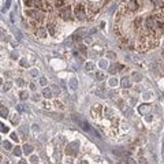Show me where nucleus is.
<instances>
[{
    "label": "nucleus",
    "instance_id": "1",
    "mask_svg": "<svg viewBox=\"0 0 164 164\" xmlns=\"http://www.w3.org/2000/svg\"><path fill=\"white\" fill-rule=\"evenodd\" d=\"M74 14H75L77 19L80 21H85L86 19V14H85V7L82 4H77L74 7Z\"/></svg>",
    "mask_w": 164,
    "mask_h": 164
},
{
    "label": "nucleus",
    "instance_id": "2",
    "mask_svg": "<svg viewBox=\"0 0 164 164\" xmlns=\"http://www.w3.org/2000/svg\"><path fill=\"white\" fill-rule=\"evenodd\" d=\"M60 15H62V18H63L64 21H70V19H72L71 7H70V6H64L63 8L60 10Z\"/></svg>",
    "mask_w": 164,
    "mask_h": 164
},
{
    "label": "nucleus",
    "instance_id": "3",
    "mask_svg": "<svg viewBox=\"0 0 164 164\" xmlns=\"http://www.w3.org/2000/svg\"><path fill=\"white\" fill-rule=\"evenodd\" d=\"M26 15L30 18H33V19H36V21L38 22H41L42 21V14L41 13H38V11H26Z\"/></svg>",
    "mask_w": 164,
    "mask_h": 164
},
{
    "label": "nucleus",
    "instance_id": "4",
    "mask_svg": "<svg viewBox=\"0 0 164 164\" xmlns=\"http://www.w3.org/2000/svg\"><path fill=\"white\" fill-rule=\"evenodd\" d=\"M127 10L131 11V13L137 11V10H138V1H137V0H130V1H129V6H127Z\"/></svg>",
    "mask_w": 164,
    "mask_h": 164
},
{
    "label": "nucleus",
    "instance_id": "5",
    "mask_svg": "<svg viewBox=\"0 0 164 164\" xmlns=\"http://www.w3.org/2000/svg\"><path fill=\"white\" fill-rule=\"evenodd\" d=\"M85 34H86V30H85V29L77 30L75 33L72 34V40H74V41H78V40H80V38L82 37V36H85Z\"/></svg>",
    "mask_w": 164,
    "mask_h": 164
},
{
    "label": "nucleus",
    "instance_id": "6",
    "mask_svg": "<svg viewBox=\"0 0 164 164\" xmlns=\"http://www.w3.org/2000/svg\"><path fill=\"white\" fill-rule=\"evenodd\" d=\"M36 36H37L38 38H45L46 37V30L44 29V27H38V29L36 30Z\"/></svg>",
    "mask_w": 164,
    "mask_h": 164
},
{
    "label": "nucleus",
    "instance_id": "7",
    "mask_svg": "<svg viewBox=\"0 0 164 164\" xmlns=\"http://www.w3.org/2000/svg\"><path fill=\"white\" fill-rule=\"evenodd\" d=\"M152 4L155 6V7H157V8H163L164 7V0H151Z\"/></svg>",
    "mask_w": 164,
    "mask_h": 164
},
{
    "label": "nucleus",
    "instance_id": "8",
    "mask_svg": "<svg viewBox=\"0 0 164 164\" xmlns=\"http://www.w3.org/2000/svg\"><path fill=\"white\" fill-rule=\"evenodd\" d=\"M67 1L68 0H56V1H55V7H56V8H63Z\"/></svg>",
    "mask_w": 164,
    "mask_h": 164
},
{
    "label": "nucleus",
    "instance_id": "9",
    "mask_svg": "<svg viewBox=\"0 0 164 164\" xmlns=\"http://www.w3.org/2000/svg\"><path fill=\"white\" fill-rule=\"evenodd\" d=\"M123 66H120V64H115V66H112V67H109V72L111 74H115V72H119V70H122Z\"/></svg>",
    "mask_w": 164,
    "mask_h": 164
},
{
    "label": "nucleus",
    "instance_id": "10",
    "mask_svg": "<svg viewBox=\"0 0 164 164\" xmlns=\"http://www.w3.org/2000/svg\"><path fill=\"white\" fill-rule=\"evenodd\" d=\"M120 84H122L123 88L126 89V88H130V86H131V81H130V78H123Z\"/></svg>",
    "mask_w": 164,
    "mask_h": 164
},
{
    "label": "nucleus",
    "instance_id": "11",
    "mask_svg": "<svg viewBox=\"0 0 164 164\" xmlns=\"http://www.w3.org/2000/svg\"><path fill=\"white\" fill-rule=\"evenodd\" d=\"M66 153H67V155H75L77 149L74 148V145H68L67 149H66Z\"/></svg>",
    "mask_w": 164,
    "mask_h": 164
},
{
    "label": "nucleus",
    "instance_id": "12",
    "mask_svg": "<svg viewBox=\"0 0 164 164\" xmlns=\"http://www.w3.org/2000/svg\"><path fill=\"white\" fill-rule=\"evenodd\" d=\"M34 7L40 10H44V1L42 0H34Z\"/></svg>",
    "mask_w": 164,
    "mask_h": 164
},
{
    "label": "nucleus",
    "instance_id": "13",
    "mask_svg": "<svg viewBox=\"0 0 164 164\" xmlns=\"http://www.w3.org/2000/svg\"><path fill=\"white\" fill-rule=\"evenodd\" d=\"M85 70L88 72H92L93 70H94V64L92 63V62H89V63H86V66H85Z\"/></svg>",
    "mask_w": 164,
    "mask_h": 164
},
{
    "label": "nucleus",
    "instance_id": "14",
    "mask_svg": "<svg viewBox=\"0 0 164 164\" xmlns=\"http://www.w3.org/2000/svg\"><path fill=\"white\" fill-rule=\"evenodd\" d=\"M23 152H25L26 155H30V153L33 152V146H30V145H25V146H23Z\"/></svg>",
    "mask_w": 164,
    "mask_h": 164
},
{
    "label": "nucleus",
    "instance_id": "15",
    "mask_svg": "<svg viewBox=\"0 0 164 164\" xmlns=\"http://www.w3.org/2000/svg\"><path fill=\"white\" fill-rule=\"evenodd\" d=\"M48 32L51 33V36H55V26H53V23H48Z\"/></svg>",
    "mask_w": 164,
    "mask_h": 164
},
{
    "label": "nucleus",
    "instance_id": "16",
    "mask_svg": "<svg viewBox=\"0 0 164 164\" xmlns=\"http://www.w3.org/2000/svg\"><path fill=\"white\" fill-rule=\"evenodd\" d=\"M44 97H45V99H49V97H52V90H51V89H44Z\"/></svg>",
    "mask_w": 164,
    "mask_h": 164
},
{
    "label": "nucleus",
    "instance_id": "17",
    "mask_svg": "<svg viewBox=\"0 0 164 164\" xmlns=\"http://www.w3.org/2000/svg\"><path fill=\"white\" fill-rule=\"evenodd\" d=\"M0 112H1V116H3V118H6L7 114H8V111H7V108H6L4 105H1V107H0Z\"/></svg>",
    "mask_w": 164,
    "mask_h": 164
},
{
    "label": "nucleus",
    "instance_id": "18",
    "mask_svg": "<svg viewBox=\"0 0 164 164\" xmlns=\"http://www.w3.org/2000/svg\"><path fill=\"white\" fill-rule=\"evenodd\" d=\"M25 6L26 7H34V0H26Z\"/></svg>",
    "mask_w": 164,
    "mask_h": 164
},
{
    "label": "nucleus",
    "instance_id": "19",
    "mask_svg": "<svg viewBox=\"0 0 164 164\" xmlns=\"http://www.w3.org/2000/svg\"><path fill=\"white\" fill-rule=\"evenodd\" d=\"M78 51L81 52V55H84V56H86V48H85L84 45H81L80 48H78Z\"/></svg>",
    "mask_w": 164,
    "mask_h": 164
},
{
    "label": "nucleus",
    "instance_id": "20",
    "mask_svg": "<svg viewBox=\"0 0 164 164\" xmlns=\"http://www.w3.org/2000/svg\"><path fill=\"white\" fill-rule=\"evenodd\" d=\"M11 122H13V123H14V125H17V123H18V122H19V116H18V115H17V114H15V115H14V118H13V119H11Z\"/></svg>",
    "mask_w": 164,
    "mask_h": 164
},
{
    "label": "nucleus",
    "instance_id": "21",
    "mask_svg": "<svg viewBox=\"0 0 164 164\" xmlns=\"http://www.w3.org/2000/svg\"><path fill=\"white\" fill-rule=\"evenodd\" d=\"M3 146H4L7 151H10V149H11V144H10L8 141H4V142H3Z\"/></svg>",
    "mask_w": 164,
    "mask_h": 164
},
{
    "label": "nucleus",
    "instance_id": "22",
    "mask_svg": "<svg viewBox=\"0 0 164 164\" xmlns=\"http://www.w3.org/2000/svg\"><path fill=\"white\" fill-rule=\"evenodd\" d=\"M14 155H15V156H21V155H22V151L17 146L15 149H14Z\"/></svg>",
    "mask_w": 164,
    "mask_h": 164
},
{
    "label": "nucleus",
    "instance_id": "23",
    "mask_svg": "<svg viewBox=\"0 0 164 164\" xmlns=\"http://www.w3.org/2000/svg\"><path fill=\"white\" fill-rule=\"evenodd\" d=\"M40 84H41L42 86H45V85H46V80L44 78V77H41V78H40Z\"/></svg>",
    "mask_w": 164,
    "mask_h": 164
},
{
    "label": "nucleus",
    "instance_id": "24",
    "mask_svg": "<svg viewBox=\"0 0 164 164\" xmlns=\"http://www.w3.org/2000/svg\"><path fill=\"white\" fill-rule=\"evenodd\" d=\"M21 99H22V100H26V99H27V93H26V92H21Z\"/></svg>",
    "mask_w": 164,
    "mask_h": 164
},
{
    "label": "nucleus",
    "instance_id": "25",
    "mask_svg": "<svg viewBox=\"0 0 164 164\" xmlns=\"http://www.w3.org/2000/svg\"><path fill=\"white\" fill-rule=\"evenodd\" d=\"M1 131H3V133H8V127H6L4 125H1Z\"/></svg>",
    "mask_w": 164,
    "mask_h": 164
},
{
    "label": "nucleus",
    "instance_id": "26",
    "mask_svg": "<svg viewBox=\"0 0 164 164\" xmlns=\"http://www.w3.org/2000/svg\"><path fill=\"white\" fill-rule=\"evenodd\" d=\"M97 80H104V74H101V72H97Z\"/></svg>",
    "mask_w": 164,
    "mask_h": 164
},
{
    "label": "nucleus",
    "instance_id": "27",
    "mask_svg": "<svg viewBox=\"0 0 164 164\" xmlns=\"http://www.w3.org/2000/svg\"><path fill=\"white\" fill-rule=\"evenodd\" d=\"M109 84L112 85V86H116V84H118V81H116V80H111V81H109Z\"/></svg>",
    "mask_w": 164,
    "mask_h": 164
},
{
    "label": "nucleus",
    "instance_id": "28",
    "mask_svg": "<svg viewBox=\"0 0 164 164\" xmlns=\"http://www.w3.org/2000/svg\"><path fill=\"white\" fill-rule=\"evenodd\" d=\"M30 161H32V163H37V161H38V157H36V156H33V157H32V160H30Z\"/></svg>",
    "mask_w": 164,
    "mask_h": 164
},
{
    "label": "nucleus",
    "instance_id": "29",
    "mask_svg": "<svg viewBox=\"0 0 164 164\" xmlns=\"http://www.w3.org/2000/svg\"><path fill=\"white\" fill-rule=\"evenodd\" d=\"M133 78H134L135 81H139V80H141V75H138V74H134V77H133Z\"/></svg>",
    "mask_w": 164,
    "mask_h": 164
},
{
    "label": "nucleus",
    "instance_id": "30",
    "mask_svg": "<svg viewBox=\"0 0 164 164\" xmlns=\"http://www.w3.org/2000/svg\"><path fill=\"white\" fill-rule=\"evenodd\" d=\"M10 88H11V84H6V85H4V88H3V89H4V90H8Z\"/></svg>",
    "mask_w": 164,
    "mask_h": 164
},
{
    "label": "nucleus",
    "instance_id": "31",
    "mask_svg": "<svg viewBox=\"0 0 164 164\" xmlns=\"http://www.w3.org/2000/svg\"><path fill=\"white\" fill-rule=\"evenodd\" d=\"M17 82H18V85H19V86H23V84H25V82H23V80H18Z\"/></svg>",
    "mask_w": 164,
    "mask_h": 164
},
{
    "label": "nucleus",
    "instance_id": "32",
    "mask_svg": "<svg viewBox=\"0 0 164 164\" xmlns=\"http://www.w3.org/2000/svg\"><path fill=\"white\" fill-rule=\"evenodd\" d=\"M71 82H72V84H71V86H72V88H74V89H77V84H75L77 81H75V80H72Z\"/></svg>",
    "mask_w": 164,
    "mask_h": 164
},
{
    "label": "nucleus",
    "instance_id": "33",
    "mask_svg": "<svg viewBox=\"0 0 164 164\" xmlns=\"http://www.w3.org/2000/svg\"><path fill=\"white\" fill-rule=\"evenodd\" d=\"M11 138H13L14 141H17V142H18V137H17V134H11Z\"/></svg>",
    "mask_w": 164,
    "mask_h": 164
},
{
    "label": "nucleus",
    "instance_id": "34",
    "mask_svg": "<svg viewBox=\"0 0 164 164\" xmlns=\"http://www.w3.org/2000/svg\"><path fill=\"white\" fill-rule=\"evenodd\" d=\"M52 90H53V92H56V94H58V92H59V89L56 88V86H52Z\"/></svg>",
    "mask_w": 164,
    "mask_h": 164
},
{
    "label": "nucleus",
    "instance_id": "35",
    "mask_svg": "<svg viewBox=\"0 0 164 164\" xmlns=\"http://www.w3.org/2000/svg\"><path fill=\"white\" fill-rule=\"evenodd\" d=\"M108 56H109V58H115V55L112 53V52H108Z\"/></svg>",
    "mask_w": 164,
    "mask_h": 164
},
{
    "label": "nucleus",
    "instance_id": "36",
    "mask_svg": "<svg viewBox=\"0 0 164 164\" xmlns=\"http://www.w3.org/2000/svg\"><path fill=\"white\" fill-rule=\"evenodd\" d=\"M30 89H33V90H34V89H36V85L32 84V85H30Z\"/></svg>",
    "mask_w": 164,
    "mask_h": 164
},
{
    "label": "nucleus",
    "instance_id": "37",
    "mask_svg": "<svg viewBox=\"0 0 164 164\" xmlns=\"http://www.w3.org/2000/svg\"><path fill=\"white\" fill-rule=\"evenodd\" d=\"M163 56H164V52H163Z\"/></svg>",
    "mask_w": 164,
    "mask_h": 164
}]
</instances>
